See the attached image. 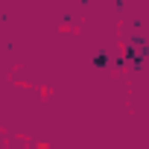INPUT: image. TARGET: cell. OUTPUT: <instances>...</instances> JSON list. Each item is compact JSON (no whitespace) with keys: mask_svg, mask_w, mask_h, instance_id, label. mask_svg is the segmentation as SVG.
Segmentation results:
<instances>
[{"mask_svg":"<svg viewBox=\"0 0 149 149\" xmlns=\"http://www.w3.org/2000/svg\"><path fill=\"white\" fill-rule=\"evenodd\" d=\"M94 67H108V56L105 53H97L94 56Z\"/></svg>","mask_w":149,"mask_h":149,"instance_id":"obj_1","label":"cell"}]
</instances>
